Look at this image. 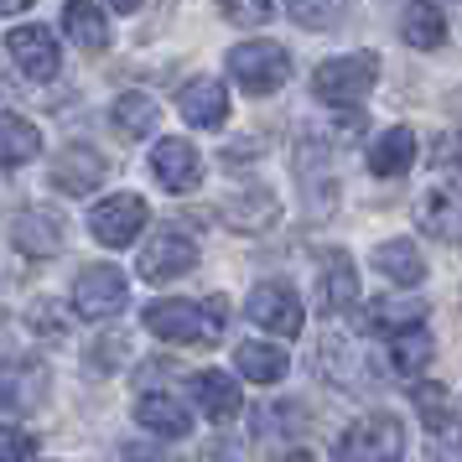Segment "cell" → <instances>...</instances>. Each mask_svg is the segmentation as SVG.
Returning <instances> with one entry per match:
<instances>
[{"instance_id":"1","label":"cell","mask_w":462,"mask_h":462,"mask_svg":"<svg viewBox=\"0 0 462 462\" xmlns=\"http://www.w3.org/2000/svg\"><path fill=\"white\" fill-rule=\"evenodd\" d=\"M224 301H188V296H167V301H156L146 307V328L156 337H167V343H218L224 337Z\"/></svg>"},{"instance_id":"2","label":"cell","mask_w":462,"mask_h":462,"mask_svg":"<svg viewBox=\"0 0 462 462\" xmlns=\"http://www.w3.org/2000/svg\"><path fill=\"white\" fill-rule=\"evenodd\" d=\"M400 452H405V426H400V416L379 411V416L354 420L337 437L333 462H400Z\"/></svg>"},{"instance_id":"3","label":"cell","mask_w":462,"mask_h":462,"mask_svg":"<svg viewBox=\"0 0 462 462\" xmlns=\"http://www.w3.org/2000/svg\"><path fill=\"white\" fill-rule=\"evenodd\" d=\"M379 79V58L374 52H348V58H333L312 73V94L322 105H358Z\"/></svg>"},{"instance_id":"4","label":"cell","mask_w":462,"mask_h":462,"mask_svg":"<svg viewBox=\"0 0 462 462\" xmlns=\"http://www.w3.org/2000/svg\"><path fill=\"white\" fill-rule=\"evenodd\" d=\"M229 73L250 94H275V88L291 79V52L281 42H245L229 52Z\"/></svg>"},{"instance_id":"5","label":"cell","mask_w":462,"mask_h":462,"mask_svg":"<svg viewBox=\"0 0 462 462\" xmlns=\"http://www.w3.org/2000/svg\"><path fill=\"white\" fill-rule=\"evenodd\" d=\"M146 198H135V192H115V198H105L99 208L88 213V229H94V239L99 245H109V250H125L135 234L146 229Z\"/></svg>"},{"instance_id":"6","label":"cell","mask_w":462,"mask_h":462,"mask_svg":"<svg viewBox=\"0 0 462 462\" xmlns=\"http://www.w3.org/2000/svg\"><path fill=\"white\" fill-rule=\"evenodd\" d=\"M250 322H260L275 337H296L301 322H307V312H301V296L286 281H260L250 291Z\"/></svg>"},{"instance_id":"7","label":"cell","mask_w":462,"mask_h":462,"mask_svg":"<svg viewBox=\"0 0 462 462\" xmlns=\"http://www.w3.org/2000/svg\"><path fill=\"white\" fill-rule=\"evenodd\" d=\"M5 52H11V63L22 68L26 79H58V68H63V52H58V37L47 32V26H16L11 37H5Z\"/></svg>"},{"instance_id":"8","label":"cell","mask_w":462,"mask_h":462,"mask_svg":"<svg viewBox=\"0 0 462 462\" xmlns=\"http://www.w3.org/2000/svg\"><path fill=\"white\" fill-rule=\"evenodd\" d=\"M125 296H130V286L115 265H88V271L73 281V307L84 317H115L125 307Z\"/></svg>"},{"instance_id":"9","label":"cell","mask_w":462,"mask_h":462,"mask_svg":"<svg viewBox=\"0 0 462 462\" xmlns=\"http://www.w3.org/2000/svg\"><path fill=\"white\" fill-rule=\"evenodd\" d=\"M192 265H198V245H192L182 229H162L146 245V254H141V275L156 281V286H167V281H177V275H188Z\"/></svg>"},{"instance_id":"10","label":"cell","mask_w":462,"mask_h":462,"mask_svg":"<svg viewBox=\"0 0 462 462\" xmlns=\"http://www.w3.org/2000/svg\"><path fill=\"white\" fill-rule=\"evenodd\" d=\"M151 171H156V182L167 192H192L203 182V162H198V151L188 141H162L151 151Z\"/></svg>"},{"instance_id":"11","label":"cell","mask_w":462,"mask_h":462,"mask_svg":"<svg viewBox=\"0 0 462 462\" xmlns=\"http://www.w3.org/2000/svg\"><path fill=\"white\" fill-rule=\"evenodd\" d=\"M177 109H182V120H188V125L218 130L224 120H229V88L218 84V79H192V84L182 88Z\"/></svg>"},{"instance_id":"12","label":"cell","mask_w":462,"mask_h":462,"mask_svg":"<svg viewBox=\"0 0 462 462\" xmlns=\"http://www.w3.org/2000/svg\"><path fill=\"white\" fill-rule=\"evenodd\" d=\"M52 182L63 192H73V198H84V192H94L99 182H105V156L88 146H68L58 162H52Z\"/></svg>"},{"instance_id":"13","label":"cell","mask_w":462,"mask_h":462,"mask_svg":"<svg viewBox=\"0 0 462 462\" xmlns=\"http://www.w3.org/2000/svg\"><path fill=\"white\" fill-rule=\"evenodd\" d=\"M135 420L146 426L151 437H167V441H182V437L192 431V411H188L177 395H141V405H135Z\"/></svg>"},{"instance_id":"14","label":"cell","mask_w":462,"mask_h":462,"mask_svg":"<svg viewBox=\"0 0 462 462\" xmlns=\"http://www.w3.org/2000/svg\"><path fill=\"white\" fill-rule=\"evenodd\" d=\"M317 296H322V312L328 317H343L358 307V271L348 254H333L322 265V281H317Z\"/></svg>"},{"instance_id":"15","label":"cell","mask_w":462,"mask_h":462,"mask_svg":"<svg viewBox=\"0 0 462 462\" xmlns=\"http://www.w3.org/2000/svg\"><path fill=\"white\" fill-rule=\"evenodd\" d=\"M192 395L208 411V420H229V416H239V405H245L239 379L224 374V369H198V374H192Z\"/></svg>"},{"instance_id":"16","label":"cell","mask_w":462,"mask_h":462,"mask_svg":"<svg viewBox=\"0 0 462 462\" xmlns=\"http://www.w3.org/2000/svg\"><path fill=\"white\" fill-rule=\"evenodd\" d=\"M47 390V374L37 364H26V358H11V364H0V405L5 411H26V405H37Z\"/></svg>"},{"instance_id":"17","label":"cell","mask_w":462,"mask_h":462,"mask_svg":"<svg viewBox=\"0 0 462 462\" xmlns=\"http://www.w3.org/2000/svg\"><path fill=\"white\" fill-rule=\"evenodd\" d=\"M420 229L441 239V245H457L462 239V192L457 188H437L420 208Z\"/></svg>"},{"instance_id":"18","label":"cell","mask_w":462,"mask_h":462,"mask_svg":"<svg viewBox=\"0 0 462 462\" xmlns=\"http://www.w3.org/2000/svg\"><path fill=\"white\" fill-rule=\"evenodd\" d=\"M400 37H405L411 47H420V52L441 47L447 42V16H441V5H431V0H411L405 16H400Z\"/></svg>"},{"instance_id":"19","label":"cell","mask_w":462,"mask_h":462,"mask_svg":"<svg viewBox=\"0 0 462 462\" xmlns=\"http://www.w3.org/2000/svg\"><path fill=\"white\" fill-rule=\"evenodd\" d=\"M411 162H416V130H384L374 141V151H369V171L374 177H400V171H411Z\"/></svg>"},{"instance_id":"20","label":"cell","mask_w":462,"mask_h":462,"mask_svg":"<svg viewBox=\"0 0 462 462\" xmlns=\"http://www.w3.org/2000/svg\"><path fill=\"white\" fill-rule=\"evenodd\" d=\"M63 32L84 47V52H105V47H109L105 11H99V5H88V0H68V5H63Z\"/></svg>"},{"instance_id":"21","label":"cell","mask_w":462,"mask_h":462,"mask_svg":"<svg viewBox=\"0 0 462 462\" xmlns=\"http://www.w3.org/2000/svg\"><path fill=\"white\" fill-rule=\"evenodd\" d=\"M42 151V135L26 115H0V167H22Z\"/></svg>"},{"instance_id":"22","label":"cell","mask_w":462,"mask_h":462,"mask_svg":"<svg viewBox=\"0 0 462 462\" xmlns=\"http://www.w3.org/2000/svg\"><path fill=\"white\" fill-rule=\"evenodd\" d=\"M374 265L390 275L395 286H416V281H426V260L416 254L411 239H384V245L374 250Z\"/></svg>"},{"instance_id":"23","label":"cell","mask_w":462,"mask_h":462,"mask_svg":"<svg viewBox=\"0 0 462 462\" xmlns=\"http://www.w3.org/2000/svg\"><path fill=\"white\" fill-rule=\"evenodd\" d=\"M109 120L120 125V135L141 141V135H151V130H156V99H151V94H135V88H125V94L115 99V109H109Z\"/></svg>"},{"instance_id":"24","label":"cell","mask_w":462,"mask_h":462,"mask_svg":"<svg viewBox=\"0 0 462 462\" xmlns=\"http://www.w3.org/2000/svg\"><path fill=\"white\" fill-rule=\"evenodd\" d=\"M234 364H239V374L250 379V384H275V379L286 374V354L281 348H271V343H239V354H234Z\"/></svg>"},{"instance_id":"25","label":"cell","mask_w":462,"mask_h":462,"mask_svg":"<svg viewBox=\"0 0 462 462\" xmlns=\"http://www.w3.org/2000/svg\"><path fill=\"white\" fill-rule=\"evenodd\" d=\"M431 354H437V348H431V333H426V328H405V333H395L390 337V358H395V369L405 379H416L420 369H426V364H431Z\"/></svg>"},{"instance_id":"26","label":"cell","mask_w":462,"mask_h":462,"mask_svg":"<svg viewBox=\"0 0 462 462\" xmlns=\"http://www.w3.org/2000/svg\"><path fill=\"white\" fill-rule=\"evenodd\" d=\"M416 416L426 420V431H447L457 420V400L441 390L437 379H420L416 384Z\"/></svg>"},{"instance_id":"27","label":"cell","mask_w":462,"mask_h":462,"mask_svg":"<svg viewBox=\"0 0 462 462\" xmlns=\"http://www.w3.org/2000/svg\"><path fill=\"white\" fill-rule=\"evenodd\" d=\"M420 317H426V301H379L374 307V328L384 337L405 333V328H416Z\"/></svg>"},{"instance_id":"28","label":"cell","mask_w":462,"mask_h":462,"mask_svg":"<svg viewBox=\"0 0 462 462\" xmlns=\"http://www.w3.org/2000/svg\"><path fill=\"white\" fill-rule=\"evenodd\" d=\"M291 5V16L301 26H312V32H328V26L343 16V0H286Z\"/></svg>"},{"instance_id":"29","label":"cell","mask_w":462,"mask_h":462,"mask_svg":"<svg viewBox=\"0 0 462 462\" xmlns=\"http://www.w3.org/2000/svg\"><path fill=\"white\" fill-rule=\"evenodd\" d=\"M218 11H224V22H234V26H265L275 16L271 0H218Z\"/></svg>"},{"instance_id":"30","label":"cell","mask_w":462,"mask_h":462,"mask_svg":"<svg viewBox=\"0 0 462 462\" xmlns=\"http://www.w3.org/2000/svg\"><path fill=\"white\" fill-rule=\"evenodd\" d=\"M0 462H37V437L22 426H0Z\"/></svg>"},{"instance_id":"31","label":"cell","mask_w":462,"mask_h":462,"mask_svg":"<svg viewBox=\"0 0 462 462\" xmlns=\"http://www.w3.org/2000/svg\"><path fill=\"white\" fill-rule=\"evenodd\" d=\"M16 239H22L32 254H52L58 250V229H52V224H37V213H26L22 224H16Z\"/></svg>"},{"instance_id":"32","label":"cell","mask_w":462,"mask_h":462,"mask_svg":"<svg viewBox=\"0 0 462 462\" xmlns=\"http://www.w3.org/2000/svg\"><path fill=\"white\" fill-rule=\"evenodd\" d=\"M447 167H457V171H462V130L452 135V141H447Z\"/></svg>"},{"instance_id":"33","label":"cell","mask_w":462,"mask_h":462,"mask_svg":"<svg viewBox=\"0 0 462 462\" xmlns=\"http://www.w3.org/2000/svg\"><path fill=\"white\" fill-rule=\"evenodd\" d=\"M275 462H317V457H312V452H307V447H291V452H281V457H275Z\"/></svg>"},{"instance_id":"34","label":"cell","mask_w":462,"mask_h":462,"mask_svg":"<svg viewBox=\"0 0 462 462\" xmlns=\"http://www.w3.org/2000/svg\"><path fill=\"white\" fill-rule=\"evenodd\" d=\"M32 0H0V16H16V11H26Z\"/></svg>"},{"instance_id":"35","label":"cell","mask_w":462,"mask_h":462,"mask_svg":"<svg viewBox=\"0 0 462 462\" xmlns=\"http://www.w3.org/2000/svg\"><path fill=\"white\" fill-rule=\"evenodd\" d=\"M105 5H115L120 16H130V11H141V0H105Z\"/></svg>"}]
</instances>
